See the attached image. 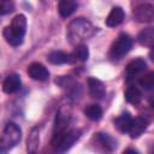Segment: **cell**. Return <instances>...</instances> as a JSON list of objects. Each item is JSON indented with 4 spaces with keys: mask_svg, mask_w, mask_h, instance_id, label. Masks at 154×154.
<instances>
[{
    "mask_svg": "<svg viewBox=\"0 0 154 154\" xmlns=\"http://www.w3.org/2000/svg\"><path fill=\"white\" fill-rule=\"evenodd\" d=\"M14 10V4L8 0H0V16L11 13Z\"/></svg>",
    "mask_w": 154,
    "mask_h": 154,
    "instance_id": "24",
    "label": "cell"
},
{
    "mask_svg": "<svg viewBox=\"0 0 154 154\" xmlns=\"http://www.w3.org/2000/svg\"><path fill=\"white\" fill-rule=\"evenodd\" d=\"M22 138V130L14 123H7L0 136V154H6L14 148Z\"/></svg>",
    "mask_w": 154,
    "mask_h": 154,
    "instance_id": "3",
    "label": "cell"
},
{
    "mask_svg": "<svg viewBox=\"0 0 154 154\" xmlns=\"http://www.w3.org/2000/svg\"><path fill=\"white\" fill-rule=\"evenodd\" d=\"M138 83H140V85L144 90H152L154 88V72L153 71H149L148 73L143 75L140 78Z\"/></svg>",
    "mask_w": 154,
    "mask_h": 154,
    "instance_id": "23",
    "label": "cell"
},
{
    "mask_svg": "<svg viewBox=\"0 0 154 154\" xmlns=\"http://www.w3.org/2000/svg\"><path fill=\"white\" fill-rule=\"evenodd\" d=\"M132 117L130 116V113L125 112V113H122L120 116H118L116 119H114V128L120 131V132H129L130 130V126H131V123H132Z\"/></svg>",
    "mask_w": 154,
    "mask_h": 154,
    "instance_id": "16",
    "label": "cell"
},
{
    "mask_svg": "<svg viewBox=\"0 0 154 154\" xmlns=\"http://www.w3.org/2000/svg\"><path fill=\"white\" fill-rule=\"evenodd\" d=\"M134 19L141 23H149L154 19V6L152 4L144 2L135 6L132 11Z\"/></svg>",
    "mask_w": 154,
    "mask_h": 154,
    "instance_id": "7",
    "label": "cell"
},
{
    "mask_svg": "<svg viewBox=\"0 0 154 154\" xmlns=\"http://www.w3.org/2000/svg\"><path fill=\"white\" fill-rule=\"evenodd\" d=\"M79 137H81V130H77V129H73L70 131L66 130L60 134H54L52 140V146L57 152L63 153L70 149Z\"/></svg>",
    "mask_w": 154,
    "mask_h": 154,
    "instance_id": "4",
    "label": "cell"
},
{
    "mask_svg": "<svg viewBox=\"0 0 154 154\" xmlns=\"http://www.w3.org/2000/svg\"><path fill=\"white\" fill-rule=\"evenodd\" d=\"M73 58L76 60H79V61H85L88 60L89 58V49L83 43H77L75 49H73V53H72Z\"/></svg>",
    "mask_w": 154,
    "mask_h": 154,
    "instance_id": "22",
    "label": "cell"
},
{
    "mask_svg": "<svg viewBox=\"0 0 154 154\" xmlns=\"http://www.w3.org/2000/svg\"><path fill=\"white\" fill-rule=\"evenodd\" d=\"M123 154H138V152L135 150V149H132V148H128L126 150L123 152Z\"/></svg>",
    "mask_w": 154,
    "mask_h": 154,
    "instance_id": "25",
    "label": "cell"
},
{
    "mask_svg": "<svg viewBox=\"0 0 154 154\" xmlns=\"http://www.w3.org/2000/svg\"><path fill=\"white\" fill-rule=\"evenodd\" d=\"M95 29L93 26V24L87 20L85 18H76L73 19L69 26H67V38L70 40V42L72 43H77L81 42L83 40L89 38L93 34H94Z\"/></svg>",
    "mask_w": 154,
    "mask_h": 154,
    "instance_id": "2",
    "label": "cell"
},
{
    "mask_svg": "<svg viewBox=\"0 0 154 154\" xmlns=\"http://www.w3.org/2000/svg\"><path fill=\"white\" fill-rule=\"evenodd\" d=\"M137 41L140 42V45L152 48L153 45H154V28L149 26V28L143 29V30L138 34Z\"/></svg>",
    "mask_w": 154,
    "mask_h": 154,
    "instance_id": "19",
    "label": "cell"
},
{
    "mask_svg": "<svg viewBox=\"0 0 154 154\" xmlns=\"http://www.w3.org/2000/svg\"><path fill=\"white\" fill-rule=\"evenodd\" d=\"M78 5L76 1L73 0H60L59 4H58V11H59V14L63 17V18H66L69 16H71L76 10H77Z\"/></svg>",
    "mask_w": 154,
    "mask_h": 154,
    "instance_id": "18",
    "label": "cell"
},
{
    "mask_svg": "<svg viewBox=\"0 0 154 154\" xmlns=\"http://www.w3.org/2000/svg\"><path fill=\"white\" fill-rule=\"evenodd\" d=\"M47 60H48L51 64H54V65L73 64V63L76 61V59L73 58L72 54H70V53H65V52H61V51H54V52H51V53L47 55Z\"/></svg>",
    "mask_w": 154,
    "mask_h": 154,
    "instance_id": "11",
    "label": "cell"
},
{
    "mask_svg": "<svg viewBox=\"0 0 154 154\" xmlns=\"http://www.w3.org/2000/svg\"><path fill=\"white\" fill-rule=\"evenodd\" d=\"M84 113L85 116L93 120V122H97L102 118V108L97 105V103H93V105H89L85 109H84Z\"/></svg>",
    "mask_w": 154,
    "mask_h": 154,
    "instance_id": "21",
    "label": "cell"
},
{
    "mask_svg": "<svg viewBox=\"0 0 154 154\" xmlns=\"http://www.w3.org/2000/svg\"><path fill=\"white\" fill-rule=\"evenodd\" d=\"M25 31H26V17L20 13L12 19L11 25L4 29L2 35L7 43L16 47L23 43Z\"/></svg>",
    "mask_w": 154,
    "mask_h": 154,
    "instance_id": "1",
    "label": "cell"
},
{
    "mask_svg": "<svg viewBox=\"0 0 154 154\" xmlns=\"http://www.w3.org/2000/svg\"><path fill=\"white\" fill-rule=\"evenodd\" d=\"M40 146V131L37 128H32L26 140V149L29 154H36Z\"/></svg>",
    "mask_w": 154,
    "mask_h": 154,
    "instance_id": "17",
    "label": "cell"
},
{
    "mask_svg": "<svg viewBox=\"0 0 154 154\" xmlns=\"http://www.w3.org/2000/svg\"><path fill=\"white\" fill-rule=\"evenodd\" d=\"M88 89H89V94L94 99H103V96L106 95L105 84L95 77L88 78Z\"/></svg>",
    "mask_w": 154,
    "mask_h": 154,
    "instance_id": "12",
    "label": "cell"
},
{
    "mask_svg": "<svg viewBox=\"0 0 154 154\" xmlns=\"http://www.w3.org/2000/svg\"><path fill=\"white\" fill-rule=\"evenodd\" d=\"M20 85H22L20 77L17 73H12L5 78V81L2 83V90L6 94H13L20 89Z\"/></svg>",
    "mask_w": 154,
    "mask_h": 154,
    "instance_id": "14",
    "label": "cell"
},
{
    "mask_svg": "<svg viewBox=\"0 0 154 154\" xmlns=\"http://www.w3.org/2000/svg\"><path fill=\"white\" fill-rule=\"evenodd\" d=\"M124 17H125V13H124V10L119 6H116L111 10V12L108 13L107 18H106V25L109 26V28H114V26H118L123 20H124Z\"/></svg>",
    "mask_w": 154,
    "mask_h": 154,
    "instance_id": "15",
    "label": "cell"
},
{
    "mask_svg": "<svg viewBox=\"0 0 154 154\" xmlns=\"http://www.w3.org/2000/svg\"><path fill=\"white\" fill-rule=\"evenodd\" d=\"M125 100L129 103L137 105L142 100V93H141V90L136 85H134V84L129 85L128 89L125 90Z\"/></svg>",
    "mask_w": 154,
    "mask_h": 154,
    "instance_id": "20",
    "label": "cell"
},
{
    "mask_svg": "<svg viewBox=\"0 0 154 154\" xmlns=\"http://www.w3.org/2000/svg\"><path fill=\"white\" fill-rule=\"evenodd\" d=\"M28 75L35 79V81H40V82H45L49 78V71L41 64V63H32L29 65L28 67Z\"/></svg>",
    "mask_w": 154,
    "mask_h": 154,
    "instance_id": "9",
    "label": "cell"
},
{
    "mask_svg": "<svg viewBox=\"0 0 154 154\" xmlns=\"http://www.w3.org/2000/svg\"><path fill=\"white\" fill-rule=\"evenodd\" d=\"M71 116H72V111L69 105H64L58 109L54 120V134H60L66 131L71 122Z\"/></svg>",
    "mask_w": 154,
    "mask_h": 154,
    "instance_id": "6",
    "label": "cell"
},
{
    "mask_svg": "<svg viewBox=\"0 0 154 154\" xmlns=\"http://www.w3.org/2000/svg\"><path fill=\"white\" fill-rule=\"evenodd\" d=\"M94 140L96 141V143H99V146L106 153H112L117 148V141L108 134H102V132L95 134Z\"/></svg>",
    "mask_w": 154,
    "mask_h": 154,
    "instance_id": "10",
    "label": "cell"
},
{
    "mask_svg": "<svg viewBox=\"0 0 154 154\" xmlns=\"http://www.w3.org/2000/svg\"><path fill=\"white\" fill-rule=\"evenodd\" d=\"M148 124H149V122L144 117H137V118L132 119V123H131V126H130V130H129L130 137L131 138L140 137L146 131V129L148 128Z\"/></svg>",
    "mask_w": 154,
    "mask_h": 154,
    "instance_id": "13",
    "label": "cell"
},
{
    "mask_svg": "<svg viewBox=\"0 0 154 154\" xmlns=\"http://www.w3.org/2000/svg\"><path fill=\"white\" fill-rule=\"evenodd\" d=\"M131 47H132V38L128 34L122 32L118 35V37L114 40V42L111 46L109 58L112 60H119L131 49Z\"/></svg>",
    "mask_w": 154,
    "mask_h": 154,
    "instance_id": "5",
    "label": "cell"
},
{
    "mask_svg": "<svg viewBox=\"0 0 154 154\" xmlns=\"http://www.w3.org/2000/svg\"><path fill=\"white\" fill-rule=\"evenodd\" d=\"M147 70V63L144 59L142 58H137V59H134L131 60L126 67H125V76H126V79L128 81H131L134 79L136 76L143 73L144 71Z\"/></svg>",
    "mask_w": 154,
    "mask_h": 154,
    "instance_id": "8",
    "label": "cell"
}]
</instances>
